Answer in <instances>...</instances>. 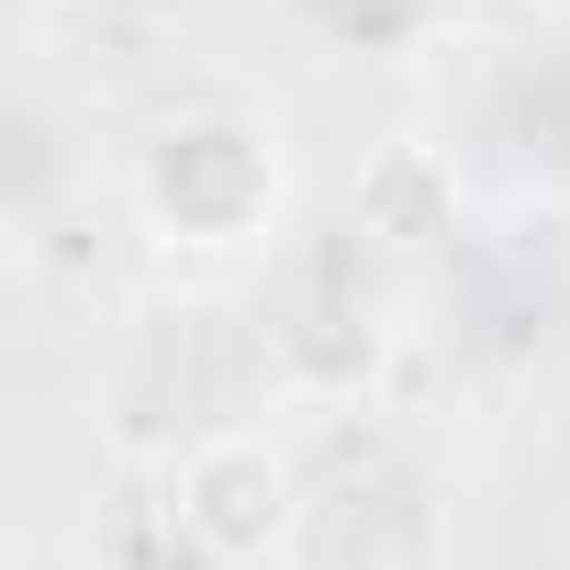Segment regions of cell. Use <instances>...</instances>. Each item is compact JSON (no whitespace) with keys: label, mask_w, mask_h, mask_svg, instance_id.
I'll list each match as a JSON object with an SVG mask.
<instances>
[{"label":"cell","mask_w":570,"mask_h":570,"mask_svg":"<svg viewBox=\"0 0 570 570\" xmlns=\"http://www.w3.org/2000/svg\"><path fill=\"white\" fill-rule=\"evenodd\" d=\"M279 202H292V157H279V124H257V112H179L135 157L146 235L157 246H190V257L268 246L279 235Z\"/></svg>","instance_id":"obj_1"},{"label":"cell","mask_w":570,"mask_h":570,"mask_svg":"<svg viewBox=\"0 0 570 570\" xmlns=\"http://www.w3.org/2000/svg\"><path fill=\"white\" fill-rule=\"evenodd\" d=\"M403 347V303H392V279L370 268L358 235H325L303 246L292 268H279V292H268V370L292 403H358Z\"/></svg>","instance_id":"obj_2"},{"label":"cell","mask_w":570,"mask_h":570,"mask_svg":"<svg viewBox=\"0 0 570 570\" xmlns=\"http://www.w3.org/2000/svg\"><path fill=\"white\" fill-rule=\"evenodd\" d=\"M292 514H303V470L257 425H213L168 470V525H179V548H202V570L279 559V548H292Z\"/></svg>","instance_id":"obj_3"},{"label":"cell","mask_w":570,"mask_h":570,"mask_svg":"<svg viewBox=\"0 0 570 570\" xmlns=\"http://www.w3.org/2000/svg\"><path fill=\"white\" fill-rule=\"evenodd\" d=\"M279 570H425V503L403 470H336L303 492Z\"/></svg>","instance_id":"obj_4"},{"label":"cell","mask_w":570,"mask_h":570,"mask_svg":"<svg viewBox=\"0 0 570 570\" xmlns=\"http://www.w3.org/2000/svg\"><path fill=\"white\" fill-rule=\"evenodd\" d=\"M448 224H459V168H448V146L392 135V146L358 157V179H347V235H358V246H436Z\"/></svg>","instance_id":"obj_5"}]
</instances>
